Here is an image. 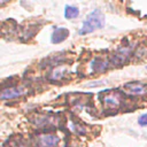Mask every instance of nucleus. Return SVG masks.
I'll list each match as a JSON object with an SVG mask.
<instances>
[{"mask_svg":"<svg viewBox=\"0 0 147 147\" xmlns=\"http://www.w3.org/2000/svg\"><path fill=\"white\" fill-rule=\"evenodd\" d=\"M64 76H65V68H64V67H60V68L54 69V70L52 71L49 78H51L52 80H60V79L64 78Z\"/></svg>","mask_w":147,"mask_h":147,"instance_id":"9","label":"nucleus"},{"mask_svg":"<svg viewBox=\"0 0 147 147\" xmlns=\"http://www.w3.org/2000/svg\"><path fill=\"white\" fill-rule=\"evenodd\" d=\"M124 88L126 90V92L131 95H144L147 93V84L140 83V82H131V83H126L124 85Z\"/></svg>","mask_w":147,"mask_h":147,"instance_id":"5","label":"nucleus"},{"mask_svg":"<svg viewBox=\"0 0 147 147\" xmlns=\"http://www.w3.org/2000/svg\"><path fill=\"white\" fill-rule=\"evenodd\" d=\"M138 123H139V125H141V126H147V113H146V114H142V115L138 118Z\"/></svg>","mask_w":147,"mask_h":147,"instance_id":"10","label":"nucleus"},{"mask_svg":"<svg viewBox=\"0 0 147 147\" xmlns=\"http://www.w3.org/2000/svg\"><path fill=\"white\" fill-rule=\"evenodd\" d=\"M69 36V31L64 28H56L53 33H52V42L53 44H59V42H62L63 40L67 39V37Z\"/></svg>","mask_w":147,"mask_h":147,"instance_id":"6","label":"nucleus"},{"mask_svg":"<svg viewBox=\"0 0 147 147\" xmlns=\"http://www.w3.org/2000/svg\"><path fill=\"white\" fill-rule=\"evenodd\" d=\"M25 93L23 86H11L0 91V100H11L22 96Z\"/></svg>","mask_w":147,"mask_h":147,"instance_id":"4","label":"nucleus"},{"mask_svg":"<svg viewBox=\"0 0 147 147\" xmlns=\"http://www.w3.org/2000/svg\"><path fill=\"white\" fill-rule=\"evenodd\" d=\"M105 22H106L105 15L99 9H95L87 15V17L85 18L78 33L79 34H87V33H91L95 30L102 29L105 26Z\"/></svg>","mask_w":147,"mask_h":147,"instance_id":"1","label":"nucleus"},{"mask_svg":"<svg viewBox=\"0 0 147 147\" xmlns=\"http://www.w3.org/2000/svg\"><path fill=\"white\" fill-rule=\"evenodd\" d=\"M101 100H102L105 107L108 108V109L119 108L122 106L123 101H124L122 94L121 93H117V92H108V93H105L101 96Z\"/></svg>","mask_w":147,"mask_h":147,"instance_id":"2","label":"nucleus"},{"mask_svg":"<svg viewBox=\"0 0 147 147\" xmlns=\"http://www.w3.org/2000/svg\"><path fill=\"white\" fill-rule=\"evenodd\" d=\"M92 71L95 72V74H99V72H103L106 71L108 68H109V63L102 59H94L92 61Z\"/></svg>","mask_w":147,"mask_h":147,"instance_id":"7","label":"nucleus"},{"mask_svg":"<svg viewBox=\"0 0 147 147\" xmlns=\"http://www.w3.org/2000/svg\"><path fill=\"white\" fill-rule=\"evenodd\" d=\"M60 138L53 133H44L37 138V145L39 147H57Z\"/></svg>","mask_w":147,"mask_h":147,"instance_id":"3","label":"nucleus"},{"mask_svg":"<svg viewBox=\"0 0 147 147\" xmlns=\"http://www.w3.org/2000/svg\"><path fill=\"white\" fill-rule=\"evenodd\" d=\"M11 147H30V146H29L26 142H24V141L21 140V141H16Z\"/></svg>","mask_w":147,"mask_h":147,"instance_id":"11","label":"nucleus"},{"mask_svg":"<svg viewBox=\"0 0 147 147\" xmlns=\"http://www.w3.org/2000/svg\"><path fill=\"white\" fill-rule=\"evenodd\" d=\"M9 0H0V3H5V2H8Z\"/></svg>","mask_w":147,"mask_h":147,"instance_id":"12","label":"nucleus"},{"mask_svg":"<svg viewBox=\"0 0 147 147\" xmlns=\"http://www.w3.org/2000/svg\"><path fill=\"white\" fill-rule=\"evenodd\" d=\"M78 15H79L78 8L72 7V6H67V7H65V9H64V17H65V18H68V20L76 18Z\"/></svg>","mask_w":147,"mask_h":147,"instance_id":"8","label":"nucleus"}]
</instances>
